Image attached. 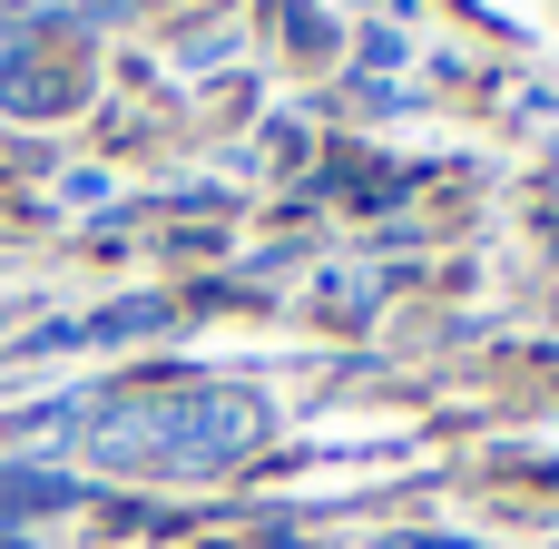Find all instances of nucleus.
Returning <instances> with one entry per match:
<instances>
[{
  "instance_id": "obj_3",
  "label": "nucleus",
  "mask_w": 559,
  "mask_h": 549,
  "mask_svg": "<svg viewBox=\"0 0 559 549\" xmlns=\"http://www.w3.org/2000/svg\"><path fill=\"white\" fill-rule=\"evenodd\" d=\"M128 334H167V305L157 295H128V305H98L88 324H49L29 354H59V344H128Z\"/></svg>"
},
{
  "instance_id": "obj_5",
  "label": "nucleus",
  "mask_w": 559,
  "mask_h": 549,
  "mask_svg": "<svg viewBox=\"0 0 559 549\" xmlns=\"http://www.w3.org/2000/svg\"><path fill=\"white\" fill-rule=\"evenodd\" d=\"M0 530H10V462H0Z\"/></svg>"
},
{
  "instance_id": "obj_4",
  "label": "nucleus",
  "mask_w": 559,
  "mask_h": 549,
  "mask_svg": "<svg viewBox=\"0 0 559 549\" xmlns=\"http://www.w3.org/2000/svg\"><path fill=\"white\" fill-rule=\"evenodd\" d=\"M383 285H393V265H324V275H314V305L344 314V324H364V314L383 305Z\"/></svg>"
},
{
  "instance_id": "obj_2",
  "label": "nucleus",
  "mask_w": 559,
  "mask_h": 549,
  "mask_svg": "<svg viewBox=\"0 0 559 549\" xmlns=\"http://www.w3.org/2000/svg\"><path fill=\"white\" fill-rule=\"evenodd\" d=\"M0 108H20V118H69V108H79V69H49L39 39L10 29V39H0Z\"/></svg>"
},
{
  "instance_id": "obj_1",
  "label": "nucleus",
  "mask_w": 559,
  "mask_h": 549,
  "mask_svg": "<svg viewBox=\"0 0 559 549\" xmlns=\"http://www.w3.org/2000/svg\"><path fill=\"white\" fill-rule=\"evenodd\" d=\"M265 393L246 383H167V393H128L98 403L79 422V452L98 472H147V481H197V472H236L265 442Z\"/></svg>"
}]
</instances>
